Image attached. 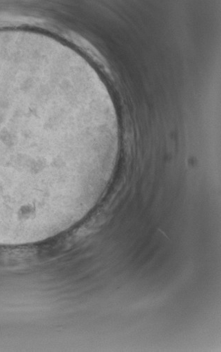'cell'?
Wrapping results in <instances>:
<instances>
[{
    "label": "cell",
    "mask_w": 221,
    "mask_h": 352,
    "mask_svg": "<svg viewBox=\"0 0 221 352\" xmlns=\"http://www.w3.org/2000/svg\"><path fill=\"white\" fill-rule=\"evenodd\" d=\"M19 74L0 71V241L32 236L68 206L71 171L39 148V120Z\"/></svg>",
    "instance_id": "cell-1"
}]
</instances>
